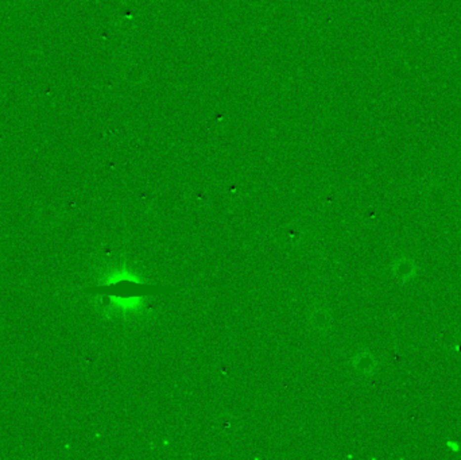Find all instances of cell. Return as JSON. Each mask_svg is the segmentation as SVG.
<instances>
[{"label":"cell","mask_w":461,"mask_h":460,"mask_svg":"<svg viewBox=\"0 0 461 460\" xmlns=\"http://www.w3.org/2000/svg\"><path fill=\"white\" fill-rule=\"evenodd\" d=\"M356 366L362 371H371L375 367V362L370 355H359Z\"/></svg>","instance_id":"obj_2"},{"label":"cell","mask_w":461,"mask_h":460,"mask_svg":"<svg viewBox=\"0 0 461 460\" xmlns=\"http://www.w3.org/2000/svg\"><path fill=\"white\" fill-rule=\"evenodd\" d=\"M446 447H448L451 451H453V452H459V451H460V444L455 440L446 441Z\"/></svg>","instance_id":"obj_3"},{"label":"cell","mask_w":461,"mask_h":460,"mask_svg":"<svg viewBox=\"0 0 461 460\" xmlns=\"http://www.w3.org/2000/svg\"><path fill=\"white\" fill-rule=\"evenodd\" d=\"M392 270H394V274L397 276L398 279H402V281H410L412 278H414L417 276V272H418V267L414 262H413L410 258H401V259H398L395 265L392 266Z\"/></svg>","instance_id":"obj_1"}]
</instances>
